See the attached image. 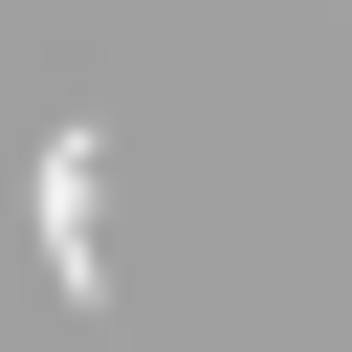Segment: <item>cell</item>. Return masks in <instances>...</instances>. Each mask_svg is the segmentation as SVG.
I'll return each mask as SVG.
<instances>
[{
  "mask_svg": "<svg viewBox=\"0 0 352 352\" xmlns=\"http://www.w3.org/2000/svg\"><path fill=\"white\" fill-rule=\"evenodd\" d=\"M22 198H44V286L88 308V286H110V132H44V176H22Z\"/></svg>",
  "mask_w": 352,
  "mask_h": 352,
  "instance_id": "cell-1",
  "label": "cell"
}]
</instances>
